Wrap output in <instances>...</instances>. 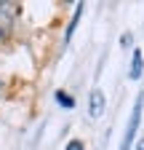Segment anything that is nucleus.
<instances>
[{"instance_id": "f257e3e1", "label": "nucleus", "mask_w": 144, "mask_h": 150, "mask_svg": "<svg viewBox=\"0 0 144 150\" xmlns=\"http://www.w3.org/2000/svg\"><path fill=\"white\" fill-rule=\"evenodd\" d=\"M141 105H144V94H139L136 102H134L131 121H128V126H125V134H123L120 150H131V145H134V139H136V129H139V121H141Z\"/></svg>"}, {"instance_id": "f03ea898", "label": "nucleus", "mask_w": 144, "mask_h": 150, "mask_svg": "<svg viewBox=\"0 0 144 150\" xmlns=\"http://www.w3.org/2000/svg\"><path fill=\"white\" fill-rule=\"evenodd\" d=\"M104 110H107L104 91H101V88H94V91H91V97H88V115L96 121V118H101V115H104Z\"/></svg>"}, {"instance_id": "7ed1b4c3", "label": "nucleus", "mask_w": 144, "mask_h": 150, "mask_svg": "<svg viewBox=\"0 0 144 150\" xmlns=\"http://www.w3.org/2000/svg\"><path fill=\"white\" fill-rule=\"evenodd\" d=\"M141 72H144V56H141L139 48H134V59H131V72H128V78H131V81H139Z\"/></svg>"}, {"instance_id": "20e7f679", "label": "nucleus", "mask_w": 144, "mask_h": 150, "mask_svg": "<svg viewBox=\"0 0 144 150\" xmlns=\"http://www.w3.org/2000/svg\"><path fill=\"white\" fill-rule=\"evenodd\" d=\"M19 13V6L16 3H0V19H3V27L11 24V19Z\"/></svg>"}, {"instance_id": "39448f33", "label": "nucleus", "mask_w": 144, "mask_h": 150, "mask_svg": "<svg viewBox=\"0 0 144 150\" xmlns=\"http://www.w3.org/2000/svg\"><path fill=\"white\" fill-rule=\"evenodd\" d=\"M83 8H85L83 3H78V6H75V16L69 19V27H67V32H64V40H69V38H72V32L78 30V22H80V16H83Z\"/></svg>"}, {"instance_id": "423d86ee", "label": "nucleus", "mask_w": 144, "mask_h": 150, "mask_svg": "<svg viewBox=\"0 0 144 150\" xmlns=\"http://www.w3.org/2000/svg\"><path fill=\"white\" fill-rule=\"evenodd\" d=\"M56 102H59L62 107H67V110H72V107H75V99H72L67 91H56Z\"/></svg>"}, {"instance_id": "0eeeda50", "label": "nucleus", "mask_w": 144, "mask_h": 150, "mask_svg": "<svg viewBox=\"0 0 144 150\" xmlns=\"http://www.w3.org/2000/svg\"><path fill=\"white\" fill-rule=\"evenodd\" d=\"M64 150H85V145H83V139H69Z\"/></svg>"}, {"instance_id": "6e6552de", "label": "nucleus", "mask_w": 144, "mask_h": 150, "mask_svg": "<svg viewBox=\"0 0 144 150\" xmlns=\"http://www.w3.org/2000/svg\"><path fill=\"white\" fill-rule=\"evenodd\" d=\"M120 46H123V48H131V46H134V35H131V32L120 35Z\"/></svg>"}, {"instance_id": "1a4fd4ad", "label": "nucleus", "mask_w": 144, "mask_h": 150, "mask_svg": "<svg viewBox=\"0 0 144 150\" xmlns=\"http://www.w3.org/2000/svg\"><path fill=\"white\" fill-rule=\"evenodd\" d=\"M136 150H144V139H141V142H139V145H136Z\"/></svg>"}]
</instances>
